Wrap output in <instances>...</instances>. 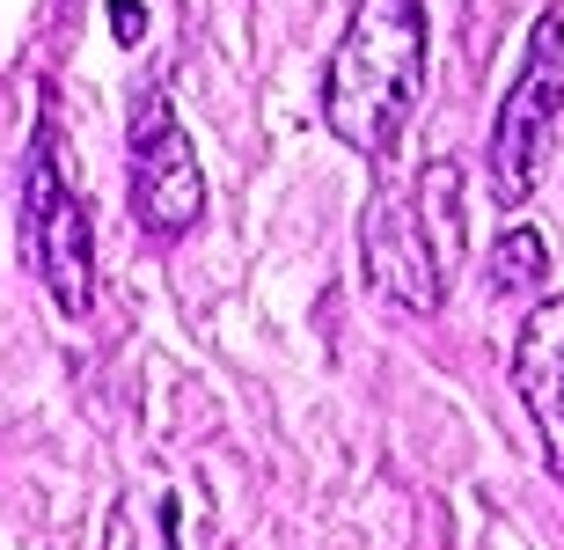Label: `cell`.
<instances>
[{
    "mask_svg": "<svg viewBox=\"0 0 564 550\" xmlns=\"http://www.w3.org/2000/svg\"><path fill=\"white\" fill-rule=\"evenodd\" d=\"M557 110H564V15L550 8V15L528 30L521 74H513L499 118H491V198H499V206H528V198H535Z\"/></svg>",
    "mask_w": 564,
    "mask_h": 550,
    "instance_id": "cell-4",
    "label": "cell"
},
{
    "mask_svg": "<svg viewBox=\"0 0 564 550\" xmlns=\"http://www.w3.org/2000/svg\"><path fill=\"white\" fill-rule=\"evenodd\" d=\"M462 257H469V191H462V162H425L403 184H381L359 213V265L389 309L433 316L455 294Z\"/></svg>",
    "mask_w": 564,
    "mask_h": 550,
    "instance_id": "cell-1",
    "label": "cell"
},
{
    "mask_svg": "<svg viewBox=\"0 0 564 550\" xmlns=\"http://www.w3.org/2000/svg\"><path fill=\"white\" fill-rule=\"evenodd\" d=\"M22 250H30L59 316H88L96 309V228H88L82 184L66 170V140L52 118L37 126L30 170H22Z\"/></svg>",
    "mask_w": 564,
    "mask_h": 550,
    "instance_id": "cell-3",
    "label": "cell"
},
{
    "mask_svg": "<svg viewBox=\"0 0 564 550\" xmlns=\"http://www.w3.org/2000/svg\"><path fill=\"white\" fill-rule=\"evenodd\" d=\"M126 162H132V220L154 242H176V235L198 228V213H206V170H198V148L176 126L162 88H140V104H132Z\"/></svg>",
    "mask_w": 564,
    "mask_h": 550,
    "instance_id": "cell-5",
    "label": "cell"
},
{
    "mask_svg": "<svg viewBox=\"0 0 564 550\" xmlns=\"http://www.w3.org/2000/svg\"><path fill=\"white\" fill-rule=\"evenodd\" d=\"M513 389H521L528 419L543 433L550 470L564 477V294L528 309L521 338H513Z\"/></svg>",
    "mask_w": 564,
    "mask_h": 550,
    "instance_id": "cell-6",
    "label": "cell"
},
{
    "mask_svg": "<svg viewBox=\"0 0 564 550\" xmlns=\"http://www.w3.org/2000/svg\"><path fill=\"white\" fill-rule=\"evenodd\" d=\"M110 30H118V44H140V37H147L140 0H118V8H110Z\"/></svg>",
    "mask_w": 564,
    "mask_h": 550,
    "instance_id": "cell-8",
    "label": "cell"
},
{
    "mask_svg": "<svg viewBox=\"0 0 564 550\" xmlns=\"http://www.w3.org/2000/svg\"><path fill=\"white\" fill-rule=\"evenodd\" d=\"M425 88V0H359L323 74V126L367 162H389Z\"/></svg>",
    "mask_w": 564,
    "mask_h": 550,
    "instance_id": "cell-2",
    "label": "cell"
},
{
    "mask_svg": "<svg viewBox=\"0 0 564 550\" xmlns=\"http://www.w3.org/2000/svg\"><path fill=\"white\" fill-rule=\"evenodd\" d=\"M484 279H491V294H543L550 287V242L535 228H506L499 242H491Z\"/></svg>",
    "mask_w": 564,
    "mask_h": 550,
    "instance_id": "cell-7",
    "label": "cell"
}]
</instances>
